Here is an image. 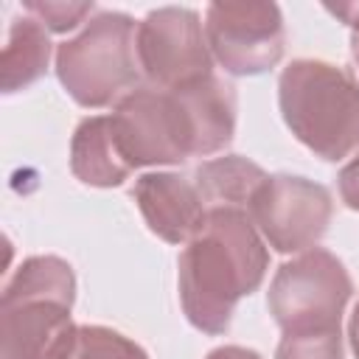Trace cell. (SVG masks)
<instances>
[{"label": "cell", "mask_w": 359, "mask_h": 359, "mask_svg": "<svg viewBox=\"0 0 359 359\" xmlns=\"http://www.w3.org/2000/svg\"><path fill=\"white\" fill-rule=\"evenodd\" d=\"M67 359H146V353L118 331L101 325H81Z\"/></svg>", "instance_id": "obj_15"}, {"label": "cell", "mask_w": 359, "mask_h": 359, "mask_svg": "<svg viewBox=\"0 0 359 359\" xmlns=\"http://www.w3.org/2000/svg\"><path fill=\"white\" fill-rule=\"evenodd\" d=\"M339 194H342L348 208L359 210V157L351 165L342 168V174H339Z\"/></svg>", "instance_id": "obj_18"}, {"label": "cell", "mask_w": 359, "mask_h": 359, "mask_svg": "<svg viewBox=\"0 0 359 359\" xmlns=\"http://www.w3.org/2000/svg\"><path fill=\"white\" fill-rule=\"evenodd\" d=\"M278 359H342L339 328L283 334L278 345Z\"/></svg>", "instance_id": "obj_16"}, {"label": "cell", "mask_w": 359, "mask_h": 359, "mask_svg": "<svg viewBox=\"0 0 359 359\" xmlns=\"http://www.w3.org/2000/svg\"><path fill=\"white\" fill-rule=\"evenodd\" d=\"M191 87L160 90L137 87L121 98L109 118L112 143L126 168L180 163L191 154H205L202 121Z\"/></svg>", "instance_id": "obj_3"}, {"label": "cell", "mask_w": 359, "mask_h": 359, "mask_svg": "<svg viewBox=\"0 0 359 359\" xmlns=\"http://www.w3.org/2000/svg\"><path fill=\"white\" fill-rule=\"evenodd\" d=\"M70 306L59 300H22L3 306L0 359H67L76 342Z\"/></svg>", "instance_id": "obj_9"}, {"label": "cell", "mask_w": 359, "mask_h": 359, "mask_svg": "<svg viewBox=\"0 0 359 359\" xmlns=\"http://www.w3.org/2000/svg\"><path fill=\"white\" fill-rule=\"evenodd\" d=\"M247 208L275 250L294 252L325 233L331 194L303 177H266Z\"/></svg>", "instance_id": "obj_7"}, {"label": "cell", "mask_w": 359, "mask_h": 359, "mask_svg": "<svg viewBox=\"0 0 359 359\" xmlns=\"http://www.w3.org/2000/svg\"><path fill=\"white\" fill-rule=\"evenodd\" d=\"M266 269V250L238 208H210L180 258V297L188 320L222 334L238 297L255 292Z\"/></svg>", "instance_id": "obj_1"}, {"label": "cell", "mask_w": 359, "mask_h": 359, "mask_svg": "<svg viewBox=\"0 0 359 359\" xmlns=\"http://www.w3.org/2000/svg\"><path fill=\"white\" fill-rule=\"evenodd\" d=\"M135 199L149 227L165 241H191L208 219L196 182L177 174H146L135 185Z\"/></svg>", "instance_id": "obj_10"}, {"label": "cell", "mask_w": 359, "mask_h": 359, "mask_svg": "<svg viewBox=\"0 0 359 359\" xmlns=\"http://www.w3.org/2000/svg\"><path fill=\"white\" fill-rule=\"evenodd\" d=\"M137 65L160 90H180L210 79V53L199 17L188 8L151 11L135 34Z\"/></svg>", "instance_id": "obj_6"}, {"label": "cell", "mask_w": 359, "mask_h": 359, "mask_svg": "<svg viewBox=\"0 0 359 359\" xmlns=\"http://www.w3.org/2000/svg\"><path fill=\"white\" fill-rule=\"evenodd\" d=\"M351 345H353V353L359 356V303H356L353 317H351Z\"/></svg>", "instance_id": "obj_21"}, {"label": "cell", "mask_w": 359, "mask_h": 359, "mask_svg": "<svg viewBox=\"0 0 359 359\" xmlns=\"http://www.w3.org/2000/svg\"><path fill=\"white\" fill-rule=\"evenodd\" d=\"M205 31L230 73H261L283 56V20L272 3H213Z\"/></svg>", "instance_id": "obj_8"}, {"label": "cell", "mask_w": 359, "mask_h": 359, "mask_svg": "<svg viewBox=\"0 0 359 359\" xmlns=\"http://www.w3.org/2000/svg\"><path fill=\"white\" fill-rule=\"evenodd\" d=\"M289 129L320 157L339 160L359 146V84L325 62H292L280 76Z\"/></svg>", "instance_id": "obj_2"}, {"label": "cell", "mask_w": 359, "mask_h": 359, "mask_svg": "<svg viewBox=\"0 0 359 359\" xmlns=\"http://www.w3.org/2000/svg\"><path fill=\"white\" fill-rule=\"evenodd\" d=\"M25 8L36 14L39 22H45L50 31H67L93 11V3H25Z\"/></svg>", "instance_id": "obj_17"}, {"label": "cell", "mask_w": 359, "mask_h": 359, "mask_svg": "<svg viewBox=\"0 0 359 359\" xmlns=\"http://www.w3.org/2000/svg\"><path fill=\"white\" fill-rule=\"evenodd\" d=\"M22 300L73 303V272L59 258H28L3 292V306Z\"/></svg>", "instance_id": "obj_14"}, {"label": "cell", "mask_w": 359, "mask_h": 359, "mask_svg": "<svg viewBox=\"0 0 359 359\" xmlns=\"http://www.w3.org/2000/svg\"><path fill=\"white\" fill-rule=\"evenodd\" d=\"M208 359H261L255 351H247V348H236V345H230V348H219V351H213Z\"/></svg>", "instance_id": "obj_20"}, {"label": "cell", "mask_w": 359, "mask_h": 359, "mask_svg": "<svg viewBox=\"0 0 359 359\" xmlns=\"http://www.w3.org/2000/svg\"><path fill=\"white\" fill-rule=\"evenodd\" d=\"M48 36L39 20H14L3 50V90L11 93L20 84L34 81L48 65Z\"/></svg>", "instance_id": "obj_13"}, {"label": "cell", "mask_w": 359, "mask_h": 359, "mask_svg": "<svg viewBox=\"0 0 359 359\" xmlns=\"http://www.w3.org/2000/svg\"><path fill=\"white\" fill-rule=\"evenodd\" d=\"M351 297L345 266L325 250H309L283 264L269 289V311L283 334L339 328V314Z\"/></svg>", "instance_id": "obj_5"}, {"label": "cell", "mask_w": 359, "mask_h": 359, "mask_svg": "<svg viewBox=\"0 0 359 359\" xmlns=\"http://www.w3.org/2000/svg\"><path fill=\"white\" fill-rule=\"evenodd\" d=\"M266 180V174L250 163L241 160L236 154L230 157H219L210 163H202L194 174V182L202 194L205 202H216V208H236V205H250L252 194L261 188V182Z\"/></svg>", "instance_id": "obj_12"}, {"label": "cell", "mask_w": 359, "mask_h": 359, "mask_svg": "<svg viewBox=\"0 0 359 359\" xmlns=\"http://www.w3.org/2000/svg\"><path fill=\"white\" fill-rule=\"evenodd\" d=\"M135 22L126 14H98L76 39L59 45L56 73L84 107H107L137 81Z\"/></svg>", "instance_id": "obj_4"}, {"label": "cell", "mask_w": 359, "mask_h": 359, "mask_svg": "<svg viewBox=\"0 0 359 359\" xmlns=\"http://www.w3.org/2000/svg\"><path fill=\"white\" fill-rule=\"evenodd\" d=\"M334 14L345 17V22L353 28V53H356V62H359V6H331Z\"/></svg>", "instance_id": "obj_19"}, {"label": "cell", "mask_w": 359, "mask_h": 359, "mask_svg": "<svg viewBox=\"0 0 359 359\" xmlns=\"http://www.w3.org/2000/svg\"><path fill=\"white\" fill-rule=\"evenodd\" d=\"M73 174L87 182V185H121L129 174L126 163L121 160L112 132H109V118H87L76 129L73 137Z\"/></svg>", "instance_id": "obj_11"}]
</instances>
